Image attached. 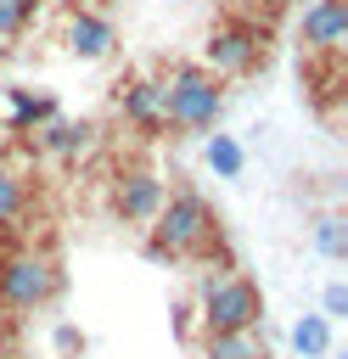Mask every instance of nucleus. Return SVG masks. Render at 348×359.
I'll list each match as a JSON object with an SVG mask.
<instances>
[{
    "label": "nucleus",
    "mask_w": 348,
    "mask_h": 359,
    "mask_svg": "<svg viewBox=\"0 0 348 359\" xmlns=\"http://www.w3.org/2000/svg\"><path fill=\"white\" fill-rule=\"evenodd\" d=\"M219 247V219L208 208V196L196 191H174L163 196V208L152 213V258H208Z\"/></svg>",
    "instance_id": "obj_1"
},
{
    "label": "nucleus",
    "mask_w": 348,
    "mask_h": 359,
    "mask_svg": "<svg viewBox=\"0 0 348 359\" xmlns=\"http://www.w3.org/2000/svg\"><path fill=\"white\" fill-rule=\"evenodd\" d=\"M163 95V123L185 129V135H208L225 112V84L202 67V62H174L157 84Z\"/></svg>",
    "instance_id": "obj_2"
},
{
    "label": "nucleus",
    "mask_w": 348,
    "mask_h": 359,
    "mask_svg": "<svg viewBox=\"0 0 348 359\" xmlns=\"http://www.w3.org/2000/svg\"><path fill=\"white\" fill-rule=\"evenodd\" d=\"M62 292V264L39 247L0 252V314H39Z\"/></svg>",
    "instance_id": "obj_3"
},
{
    "label": "nucleus",
    "mask_w": 348,
    "mask_h": 359,
    "mask_svg": "<svg viewBox=\"0 0 348 359\" xmlns=\"http://www.w3.org/2000/svg\"><path fill=\"white\" fill-rule=\"evenodd\" d=\"M269 62V39L258 22L247 17H225L208 28V45H202V67L213 79H253L258 67Z\"/></svg>",
    "instance_id": "obj_4"
},
{
    "label": "nucleus",
    "mask_w": 348,
    "mask_h": 359,
    "mask_svg": "<svg viewBox=\"0 0 348 359\" xmlns=\"http://www.w3.org/2000/svg\"><path fill=\"white\" fill-rule=\"evenodd\" d=\"M264 325V292L253 275L225 269L202 286V331H258Z\"/></svg>",
    "instance_id": "obj_5"
},
{
    "label": "nucleus",
    "mask_w": 348,
    "mask_h": 359,
    "mask_svg": "<svg viewBox=\"0 0 348 359\" xmlns=\"http://www.w3.org/2000/svg\"><path fill=\"white\" fill-rule=\"evenodd\" d=\"M163 180L152 174V168H129V174H118L112 180V213L123 219V224H152V213L163 208Z\"/></svg>",
    "instance_id": "obj_6"
},
{
    "label": "nucleus",
    "mask_w": 348,
    "mask_h": 359,
    "mask_svg": "<svg viewBox=\"0 0 348 359\" xmlns=\"http://www.w3.org/2000/svg\"><path fill=\"white\" fill-rule=\"evenodd\" d=\"M62 45H67L79 62H101V56L118 50V28H112V17L90 11V6H73V11H67V34H62Z\"/></svg>",
    "instance_id": "obj_7"
},
{
    "label": "nucleus",
    "mask_w": 348,
    "mask_h": 359,
    "mask_svg": "<svg viewBox=\"0 0 348 359\" xmlns=\"http://www.w3.org/2000/svg\"><path fill=\"white\" fill-rule=\"evenodd\" d=\"M297 39L303 50H342L348 39V0H309L297 17Z\"/></svg>",
    "instance_id": "obj_8"
},
{
    "label": "nucleus",
    "mask_w": 348,
    "mask_h": 359,
    "mask_svg": "<svg viewBox=\"0 0 348 359\" xmlns=\"http://www.w3.org/2000/svg\"><path fill=\"white\" fill-rule=\"evenodd\" d=\"M118 112H123L135 129H146V135L168 129V123H163V95H157V84H146V79H123V84H118Z\"/></svg>",
    "instance_id": "obj_9"
},
{
    "label": "nucleus",
    "mask_w": 348,
    "mask_h": 359,
    "mask_svg": "<svg viewBox=\"0 0 348 359\" xmlns=\"http://www.w3.org/2000/svg\"><path fill=\"white\" fill-rule=\"evenodd\" d=\"M6 107H11V129H17V135L45 129V123L56 118V101H51V95H34V90H22V84L6 90Z\"/></svg>",
    "instance_id": "obj_10"
},
{
    "label": "nucleus",
    "mask_w": 348,
    "mask_h": 359,
    "mask_svg": "<svg viewBox=\"0 0 348 359\" xmlns=\"http://www.w3.org/2000/svg\"><path fill=\"white\" fill-rule=\"evenodd\" d=\"M202 359H269L258 331H202Z\"/></svg>",
    "instance_id": "obj_11"
},
{
    "label": "nucleus",
    "mask_w": 348,
    "mask_h": 359,
    "mask_svg": "<svg viewBox=\"0 0 348 359\" xmlns=\"http://www.w3.org/2000/svg\"><path fill=\"white\" fill-rule=\"evenodd\" d=\"M39 135V151H51V157H79V151H90V123H62V118H51L45 129H34Z\"/></svg>",
    "instance_id": "obj_12"
},
{
    "label": "nucleus",
    "mask_w": 348,
    "mask_h": 359,
    "mask_svg": "<svg viewBox=\"0 0 348 359\" xmlns=\"http://www.w3.org/2000/svg\"><path fill=\"white\" fill-rule=\"evenodd\" d=\"M202 157H208V168H213L219 180H236V174L247 168V151H241V140H236V135H219V129L202 140Z\"/></svg>",
    "instance_id": "obj_13"
},
{
    "label": "nucleus",
    "mask_w": 348,
    "mask_h": 359,
    "mask_svg": "<svg viewBox=\"0 0 348 359\" xmlns=\"http://www.w3.org/2000/svg\"><path fill=\"white\" fill-rule=\"evenodd\" d=\"M292 348H297L303 359H326V353H331V320H326V314H303V320L292 325Z\"/></svg>",
    "instance_id": "obj_14"
},
{
    "label": "nucleus",
    "mask_w": 348,
    "mask_h": 359,
    "mask_svg": "<svg viewBox=\"0 0 348 359\" xmlns=\"http://www.w3.org/2000/svg\"><path fill=\"white\" fill-rule=\"evenodd\" d=\"M22 208H28V185L11 163H0V230H11L22 219Z\"/></svg>",
    "instance_id": "obj_15"
},
{
    "label": "nucleus",
    "mask_w": 348,
    "mask_h": 359,
    "mask_svg": "<svg viewBox=\"0 0 348 359\" xmlns=\"http://www.w3.org/2000/svg\"><path fill=\"white\" fill-rule=\"evenodd\" d=\"M314 252L320 258H348V224H342V213H320L314 219Z\"/></svg>",
    "instance_id": "obj_16"
},
{
    "label": "nucleus",
    "mask_w": 348,
    "mask_h": 359,
    "mask_svg": "<svg viewBox=\"0 0 348 359\" xmlns=\"http://www.w3.org/2000/svg\"><path fill=\"white\" fill-rule=\"evenodd\" d=\"M34 11H39V0H0V39L22 34L34 22Z\"/></svg>",
    "instance_id": "obj_17"
},
{
    "label": "nucleus",
    "mask_w": 348,
    "mask_h": 359,
    "mask_svg": "<svg viewBox=\"0 0 348 359\" xmlns=\"http://www.w3.org/2000/svg\"><path fill=\"white\" fill-rule=\"evenodd\" d=\"M320 314H326V320H342V314H348V286H342V280H331V286L320 292Z\"/></svg>",
    "instance_id": "obj_18"
},
{
    "label": "nucleus",
    "mask_w": 348,
    "mask_h": 359,
    "mask_svg": "<svg viewBox=\"0 0 348 359\" xmlns=\"http://www.w3.org/2000/svg\"><path fill=\"white\" fill-rule=\"evenodd\" d=\"M6 56H11V45H6V39H0V62H6Z\"/></svg>",
    "instance_id": "obj_19"
}]
</instances>
